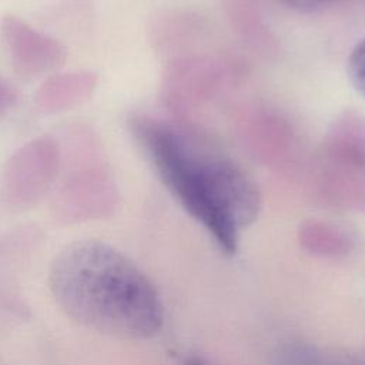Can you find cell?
Returning a JSON list of instances; mask_svg holds the SVG:
<instances>
[{
	"label": "cell",
	"mask_w": 365,
	"mask_h": 365,
	"mask_svg": "<svg viewBox=\"0 0 365 365\" xmlns=\"http://www.w3.org/2000/svg\"><path fill=\"white\" fill-rule=\"evenodd\" d=\"M128 125L158 178L225 252L261 210L252 177L230 155L174 124L135 114Z\"/></svg>",
	"instance_id": "cell-1"
},
{
	"label": "cell",
	"mask_w": 365,
	"mask_h": 365,
	"mask_svg": "<svg viewBox=\"0 0 365 365\" xmlns=\"http://www.w3.org/2000/svg\"><path fill=\"white\" fill-rule=\"evenodd\" d=\"M50 291L80 325L123 339H148L164 322L154 284L121 251L97 240L66 245L53 259Z\"/></svg>",
	"instance_id": "cell-2"
},
{
	"label": "cell",
	"mask_w": 365,
	"mask_h": 365,
	"mask_svg": "<svg viewBox=\"0 0 365 365\" xmlns=\"http://www.w3.org/2000/svg\"><path fill=\"white\" fill-rule=\"evenodd\" d=\"M57 140L64 174L54 192V211L71 221L110 212L117 201V190L97 133L84 124H73Z\"/></svg>",
	"instance_id": "cell-3"
},
{
	"label": "cell",
	"mask_w": 365,
	"mask_h": 365,
	"mask_svg": "<svg viewBox=\"0 0 365 365\" xmlns=\"http://www.w3.org/2000/svg\"><path fill=\"white\" fill-rule=\"evenodd\" d=\"M61 173V150L51 134H41L19 147L1 171L6 200L17 207L40 201L57 182Z\"/></svg>",
	"instance_id": "cell-4"
},
{
	"label": "cell",
	"mask_w": 365,
	"mask_h": 365,
	"mask_svg": "<svg viewBox=\"0 0 365 365\" xmlns=\"http://www.w3.org/2000/svg\"><path fill=\"white\" fill-rule=\"evenodd\" d=\"M0 40L11 67L23 76L51 73L67 60V48L57 38L11 13L0 20Z\"/></svg>",
	"instance_id": "cell-5"
},
{
	"label": "cell",
	"mask_w": 365,
	"mask_h": 365,
	"mask_svg": "<svg viewBox=\"0 0 365 365\" xmlns=\"http://www.w3.org/2000/svg\"><path fill=\"white\" fill-rule=\"evenodd\" d=\"M97 84L98 76L90 70L53 73L37 87L33 103L41 113H63L87 103Z\"/></svg>",
	"instance_id": "cell-6"
},
{
	"label": "cell",
	"mask_w": 365,
	"mask_h": 365,
	"mask_svg": "<svg viewBox=\"0 0 365 365\" xmlns=\"http://www.w3.org/2000/svg\"><path fill=\"white\" fill-rule=\"evenodd\" d=\"M346 73L352 87L365 98V37L352 47L346 60Z\"/></svg>",
	"instance_id": "cell-7"
},
{
	"label": "cell",
	"mask_w": 365,
	"mask_h": 365,
	"mask_svg": "<svg viewBox=\"0 0 365 365\" xmlns=\"http://www.w3.org/2000/svg\"><path fill=\"white\" fill-rule=\"evenodd\" d=\"M278 1L301 11H312V10H318L329 4H334L335 1H339V0H278Z\"/></svg>",
	"instance_id": "cell-8"
},
{
	"label": "cell",
	"mask_w": 365,
	"mask_h": 365,
	"mask_svg": "<svg viewBox=\"0 0 365 365\" xmlns=\"http://www.w3.org/2000/svg\"><path fill=\"white\" fill-rule=\"evenodd\" d=\"M16 100H17L16 90L11 87V84L7 80L0 77V114L11 108Z\"/></svg>",
	"instance_id": "cell-9"
}]
</instances>
